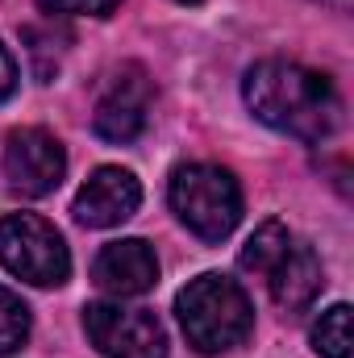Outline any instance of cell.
Listing matches in <instances>:
<instances>
[{"label": "cell", "instance_id": "13", "mask_svg": "<svg viewBox=\"0 0 354 358\" xmlns=\"http://www.w3.org/2000/svg\"><path fill=\"white\" fill-rule=\"evenodd\" d=\"M121 0H38L42 13L50 17H108Z\"/></svg>", "mask_w": 354, "mask_h": 358}, {"label": "cell", "instance_id": "14", "mask_svg": "<svg viewBox=\"0 0 354 358\" xmlns=\"http://www.w3.org/2000/svg\"><path fill=\"white\" fill-rule=\"evenodd\" d=\"M13 92H17V63L4 50V42H0V100H8Z\"/></svg>", "mask_w": 354, "mask_h": 358}, {"label": "cell", "instance_id": "15", "mask_svg": "<svg viewBox=\"0 0 354 358\" xmlns=\"http://www.w3.org/2000/svg\"><path fill=\"white\" fill-rule=\"evenodd\" d=\"M321 4H330V8H351V0H321Z\"/></svg>", "mask_w": 354, "mask_h": 358}, {"label": "cell", "instance_id": "2", "mask_svg": "<svg viewBox=\"0 0 354 358\" xmlns=\"http://www.w3.org/2000/svg\"><path fill=\"white\" fill-rule=\"evenodd\" d=\"M238 267L255 279H263L275 308L288 317L304 313L325 287V271H321L317 250L279 221H267L250 234V242L238 255Z\"/></svg>", "mask_w": 354, "mask_h": 358}, {"label": "cell", "instance_id": "7", "mask_svg": "<svg viewBox=\"0 0 354 358\" xmlns=\"http://www.w3.org/2000/svg\"><path fill=\"white\" fill-rule=\"evenodd\" d=\"M67 176V155H63V142L46 129H13L8 134V146H4V179L13 192L21 196H50Z\"/></svg>", "mask_w": 354, "mask_h": 358}, {"label": "cell", "instance_id": "16", "mask_svg": "<svg viewBox=\"0 0 354 358\" xmlns=\"http://www.w3.org/2000/svg\"><path fill=\"white\" fill-rule=\"evenodd\" d=\"M179 4H196V0H179Z\"/></svg>", "mask_w": 354, "mask_h": 358}, {"label": "cell", "instance_id": "1", "mask_svg": "<svg viewBox=\"0 0 354 358\" xmlns=\"http://www.w3.org/2000/svg\"><path fill=\"white\" fill-rule=\"evenodd\" d=\"M246 108L288 138L321 142L342 121V96L330 84V76L292 63V59H263L242 80Z\"/></svg>", "mask_w": 354, "mask_h": 358}, {"label": "cell", "instance_id": "6", "mask_svg": "<svg viewBox=\"0 0 354 358\" xmlns=\"http://www.w3.org/2000/svg\"><path fill=\"white\" fill-rule=\"evenodd\" d=\"M84 329L104 358H167V334L150 308L100 300L84 308Z\"/></svg>", "mask_w": 354, "mask_h": 358}, {"label": "cell", "instance_id": "11", "mask_svg": "<svg viewBox=\"0 0 354 358\" xmlns=\"http://www.w3.org/2000/svg\"><path fill=\"white\" fill-rule=\"evenodd\" d=\"M313 350L321 358H351V308L334 304L313 325Z\"/></svg>", "mask_w": 354, "mask_h": 358}, {"label": "cell", "instance_id": "5", "mask_svg": "<svg viewBox=\"0 0 354 358\" xmlns=\"http://www.w3.org/2000/svg\"><path fill=\"white\" fill-rule=\"evenodd\" d=\"M0 263L34 287H59L71 275L63 234L38 213H8L0 221Z\"/></svg>", "mask_w": 354, "mask_h": 358}, {"label": "cell", "instance_id": "4", "mask_svg": "<svg viewBox=\"0 0 354 358\" xmlns=\"http://www.w3.org/2000/svg\"><path fill=\"white\" fill-rule=\"evenodd\" d=\"M167 200L176 217L200 238V242H221L234 234L242 221V187L225 167L213 163H187L171 171Z\"/></svg>", "mask_w": 354, "mask_h": 358}, {"label": "cell", "instance_id": "9", "mask_svg": "<svg viewBox=\"0 0 354 358\" xmlns=\"http://www.w3.org/2000/svg\"><path fill=\"white\" fill-rule=\"evenodd\" d=\"M142 204V183L125 167H96L76 196V221L88 229H113L129 221Z\"/></svg>", "mask_w": 354, "mask_h": 358}, {"label": "cell", "instance_id": "3", "mask_svg": "<svg viewBox=\"0 0 354 358\" xmlns=\"http://www.w3.org/2000/svg\"><path fill=\"white\" fill-rule=\"evenodd\" d=\"M179 325L187 334V342L200 355H225L234 346H242L255 329V308L250 296L225 279V275H196L183 292L176 296Z\"/></svg>", "mask_w": 354, "mask_h": 358}, {"label": "cell", "instance_id": "10", "mask_svg": "<svg viewBox=\"0 0 354 358\" xmlns=\"http://www.w3.org/2000/svg\"><path fill=\"white\" fill-rule=\"evenodd\" d=\"M92 279L108 292V296H142L155 287L159 279V259L155 250L142 242V238H121V242H108L96 263H92Z\"/></svg>", "mask_w": 354, "mask_h": 358}, {"label": "cell", "instance_id": "8", "mask_svg": "<svg viewBox=\"0 0 354 358\" xmlns=\"http://www.w3.org/2000/svg\"><path fill=\"white\" fill-rule=\"evenodd\" d=\"M150 96H155V88H150V80H146L142 67H121V71L108 80V88L100 92V100H96L92 129H96L104 142H117V146L134 142V138L146 129Z\"/></svg>", "mask_w": 354, "mask_h": 358}, {"label": "cell", "instance_id": "12", "mask_svg": "<svg viewBox=\"0 0 354 358\" xmlns=\"http://www.w3.org/2000/svg\"><path fill=\"white\" fill-rule=\"evenodd\" d=\"M25 338H29V308L17 292L0 287V358L21 350Z\"/></svg>", "mask_w": 354, "mask_h": 358}]
</instances>
